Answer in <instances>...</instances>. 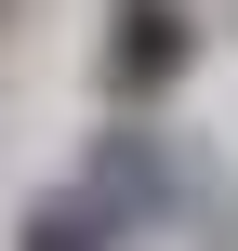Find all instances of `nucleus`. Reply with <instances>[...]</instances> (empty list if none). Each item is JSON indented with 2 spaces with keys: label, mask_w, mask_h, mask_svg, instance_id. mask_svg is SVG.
<instances>
[{
  "label": "nucleus",
  "mask_w": 238,
  "mask_h": 251,
  "mask_svg": "<svg viewBox=\"0 0 238 251\" xmlns=\"http://www.w3.org/2000/svg\"><path fill=\"white\" fill-rule=\"evenodd\" d=\"M185 66H199V13L185 0H106V93L119 106H159Z\"/></svg>",
  "instance_id": "nucleus-1"
},
{
  "label": "nucleus",
  "mask_w": 238,
  "mask_h": 251,
  "mask_svg": "<svg viewBox=\"0 0 238 251\" xmlns=\"http://www.w3.org/2000/svg\"><path fill=\"white\" fill-rule=\"evenodd\" d=\"M79 199H93L106 225H159V212H172V146H159V132H106L93 172H79Z\"/></svg>",
  "instance_id": "nucleus-2"
},
{
  "label": "nucleus",
  "mask_w": 238,
  "mask_h": 251,
  "mask_svg": "<svg viewBox=\"0 0 238 251\" xmlns=\"http://www.w3.org/2000/svg\"><path fill=\"white\" fill-rule=\"evenodd\" d=\"M119 225L79 199V185H53V199H26V225H13V251H106Z\"/></svg>",
  "instance_id": "nucleus-3"
}]
</instances>
